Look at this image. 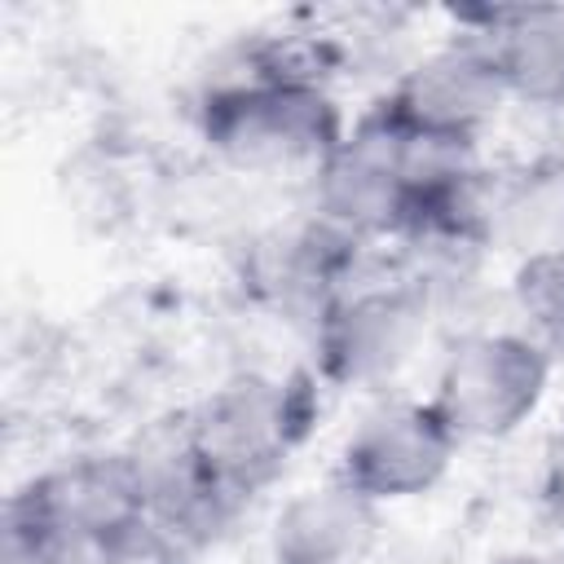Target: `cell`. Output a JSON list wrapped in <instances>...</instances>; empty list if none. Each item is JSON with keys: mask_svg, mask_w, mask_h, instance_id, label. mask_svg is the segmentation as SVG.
I'll list each match as a JSON object with an SVG mask.
<instances>
[{"mask_svg": "<svg viewBox=\"0 0 564 564\" xmlns=\"http://www.w3.org/2000/svg\"><path fill=\"white\" fill-rule=\"evenodd\" d=\"M458 432L449 419L427 401H392L370 410L357 432L339 449L335 476L370 498L375 507L383 502H405L441 485L458 454Z\"/></svg>", "mask_w": 564, "mask_h": 564, "instance_id": "cell-6", "label": "cell"}, {"mask_svg": "<svg viewBox=\"0 0 564 564\" xmlns=\"http://www.w3.org/2000/svg\"><path fill=\"white\" fill-rule=\"evenodd\" d=\"M379 507L339 476L286 498L269 529V564H357L375 538Z\"/></svg>", "mask_w": 564, "mask_h": 564, "instance_id": "cell-9", "label": "cell"}, {"mask_svg": "<svg viewBox=\"0 0 564 564\" xmlns=\"http://www.w3.org/2000/svg\"><path fill=\"white\" fill-rule=\"evenodd\" d=\"M485 40L507 97L538 110L564 106V9L538 4L494 13Z\"/></svg>", "mask_w": 564, "mask_h": 564, "instance_id": "cell-10", "label": "cell"}, {"mask_svg": "<svg viewBox=\"0 0 564 564\" xmlns=\"http://www.w3.org/2000/svg\"><path fill=\"white\" fill-rule=\"evenodd\" d=\"M427 300L414 282L339 291L317 317V375L335 388L388 383L414 352Z\"/></svg>", "mask_w": 564, "mask_h": 564, "instance_id": "cell-7", "label": "cell"}, {"mask_svg": "<svg viewBox=\"0 0 564 564\" xmlns=\"http://www.w3.org/2000/svg\"><path fill=\"white\" fill-rule=\"evenodd\" d=\"M489 238L511 247L520 260L564 251V154L524 163L489 203Z\"/></svg>", "mask_w": 564, "mask_h": 564, "instance_id": "cell-11", "label": "cell"}, {"mask_svg": "<svg viewBox=\"0 0 564 564\" xmlns=\"http://www.w3.org/2000/svg\"><path fill=\"white\" fill-rule=\"evenodd\" d=\"M546 383L551 357L533 335L476 330L445 352L432 405L449 419L458 441H498L542 405Z\"/></svg>", "mask_w": 564, "mask_h": 564, "instance_id": "cell-4", "label": "cell"}, {"mask_svg": "<svg viewBox=\"0 0 564 564\" xmlns=\"http://www.w3.org/2000/svg\"><path fill=\"white\" fill-rule=\"evenodd\" d=\"M198 132L207 150L238 172H317L348 128L335 97L313 75L260 66L247 79L207 88Z\"/></svg>", "mask_w": 564, "mask_h": 564, "instance_id": "cell-2", "label": "cell"}, {"mask_svg": "<svg viewBox=\"0 0 564 564\" xmlns=\"http://www.w3.org/2000/svg\"><path fill=\"white\" fill-rule=\"evenodd\" d=\"M511 300L538 335L564 344V251H542V256L516 260Z\"/></svg>", "mask_w": 564, "mask_h": 564, "instance_id": "cell-12", "label": "cell"}, {"mask_svg": "<svg viewBox=\"0 0 564 564\" xmlns=\"http://www.w3.org/2000/svg\"><path fill=\"white\" fill-rule=\"evenodd\" d=\"M383 101L392 106V115L401 123H410L419 132L476 141L480 128L507 101V88H502L498 62L489 53V40L463 35V40L441 44L423 62H414Z\"/></svg>", "mask_w": 564, "mask_h": 564, "instance_id": "cell-8", "label": "cell"}, {"mask_svg": "<svg viewBox=\"0 0 564 564\" xmlns=\"http://www.w3.org/2000/svg\"><path fill=\"white\" fill-rule=\"evenodd\" d=\"M313 189L317 220L344 238H405L414 194L401 172V123L383 101L344 132L335 154L313 172Z\"/></svg>", "mask_w": 564, "mask_h": 564, "instance_id": "cell-5", "label": "cell"}, {"mask_svg": "<svg viewBox=\"0 0 564 564\" xmlns=\"http://www.w3.org/2000/svg\"><path fill=\"white\" fill-rule=\"evenodd\" d=\"M159 529L137 454H79L26 480L4 507V564H119Z\"/></svg>", "mask_w": 564, "mask_h": 564, "instance_id": "cell-1", "label": "cell"}, {"mask_svg": "<svg viewBox=\"0 0 564 564\" xmlns=\"http://www.w3.org/2000/svg\"><path fill=\"white\" fill-rule=\"evenodd\" d=\"M489 564H551L542 555H502V560H489Z\"/></svg>", "mask_w": 564, "mask_h": 564, "instance_id": "cell-13", "label": "cell"}, {"mask_svg": "<svg viewBox=\"0 0 564 564\" xmlns=\"http://www.w3.org/2000/svg\"><path fill=\"white\" fill-rule=\"evenodd\" d=\"M313 419V375H234L212 388L176 427L207 480L220 485L229 498H242L282 471L286 454L308 436Z\"/></svg>", "mask_w": 564, "mask_h": 564, "instance_id": "cell-3", "label": "cell"}]
</instances>
